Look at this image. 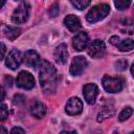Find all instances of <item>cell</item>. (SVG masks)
Wrapping results in <instances>:
<instances>
[{"label":"cell","mask_w":134,"mask_h":134,"mask_svg":"<svg viewBox=\"0 0 134 134\" xmlns=\"http://www.w3.org/2000/svg\"><path fill=\"white\" fill-rule=\"evenodd\" d=\"M39 79L43 92L45 94H52L57 90L58 86V73L55 68L49 62L42 60L39 65Z\"/></svg>","instance_id":"obj_1"},{"label":"cell","mask_w":134,"mask_h":134,"mask_svg":"<svg viewBox=\"0 0 134 134\" xmlns=\"http://www.w3.org/2000/svg\"><path fill=\"white\" fill-rule=\"evenodd\" d=\"M110 12V6L106 3H100L93 6L86 15V20L89 23H95L103 20Z\"/></svg>","instance_id":"obj_2"},{"label":"cell","mask_w":134,"mask_h":134,"mask_svg":"<svg viewBox=\"0 0 134 134\" xmlns=\"http://www.w3.org/2000/svg\"><path fill=\"white\" fill-rule=\"evenodd\" d=\"M103 87L104 89L109 93H117L122 89L124 81L120 77H111L108 75H105L103 77Z\"/></svg>","instance_id":"obj_3"},{"label":"cell","mask_w":134,"mask_h":134,"mask_svg":"<svg viewBox=\"0 0 134 134\" xmlns=\"http://www.w3.org/2000/svg\"><path fill=\"white\" fill-rule=\"evenodd\" d=\"M29 4L26 2H22L19 4V6L14 10L13 16H12V20L14 23L16 24H21L27 21L28 17H29Z\"/></svg>","instance_id":"obj_4"},{"label":"cell","mask_w":134,"mask_h":134,"mask_svg":"<svg viewBox=\"0 0 134 134\" xmlns=\"http://www.w3.org/2000/svg\"><path fill=\"white\" fill-rule=\"evenodd\" d=\"M17 85L22 89H32L35 87V79L28 71H21L17 77Z\"/></svg>","instance_id":"obj_5"},{"label":"cell","mask_w":134,"mask_h":134,"mask_svg":"<svg viewBox=\"0 0 134 134\" xmlns=\"http://www.w3.org/2000/svg\"><path fill=\"white\" fill-rule=\"evenodd\" d=\"M106 51V46L105 43L102 40H94L88 48V54L94 59H99L104 57Z\"/></svg>","instance_id":"obj_6"},{"label":"cell","mask_w":134,"mask_h":134,"mask_svg":"<svg viewBox=\"0 0 134 134\" xmlns=\"http://www.w3.org/2000/svg\"><path fill=\"white\" fill-rule=\"evenodd\" d=\"M89 36L86 31H81L76 34L73 39H72V46L76 51H82L84 50L88 44H89Z\"/></svg>","instance_id":"obj_7"},{"label":"cell","mask_w":134,"mask_h":134,"mask_svg":"<svg viewBox=\"0 0 134 134\" xmlns=\"http://www.w3.org/2000/svg\"><path fill=\"white\" fill-rule=\"evenodd\" d=\"M65 111L69 115H77L83 111V103L77 97H70L65 106Z\"/></svg>","instance_id":"obj_8"},{"label":"cell","mask_w":134,"mask_h":134,"mask_svg":"<svg viewBox=\"0 0 134 134\" xmlns=\"http://www.w3.org/2000/svg\"><path fill=\"white\" fill-rule=\"evenodd\" d=\"M83 94H84L85 100L89 105H92L95 103L96 97L98 95V88L95 84H92V83L86 84L83 88Z\"/></svg>","instance_id":"obj_9"},{"label":"cell","mask_w":134,"mask_h":134,"mask_svg":"<svg viewBox=\"0 0 134 134\" xmlns=\"http://www.w3.org/2000/svg\"><path fill=\"white\" fill-rule=\"evenodd\" d=\"M21 62H22V53L20 52V50H18V49H13V50L8 53V55H7V58H6L5 65H6L9 69L15 70V69H17V68L20 66Z\"/></svg>","instance_id":"obj_10"},{"label":"cell","mask_w":134,"mask_h":134,"mask_svg":"<svg viewBox=\"0 0 134 134\" xmlns=\"http://www.w3.org/2000/svg\"><path fill=\"white\" fill-rule=\"evenodd\" d=\"M87 66V61L84 57H75L73 58L70 65V73L74 76H77L83 73L84 69Z\"/></svg>","instance_id":"obj_11"},{"label":"cell","mask_w":134,"mask_h":134,"mask_svg":"<svg viewBox=\"0 0 134 134\" xmlns=\"http://www.w3.org/2000/svg\"><path fill=\"white\" fill-rule=\"evenodd\" d=\"M68 58L67 45L65 43L59 44L54 49V60L59 64H65Z\"/></svg>","instance_id":"obj_12"},{"label":"cell","mask_w":134,"mask_h":134,"mask_svg":"<svg viewBox=\"0 0 134 134\" xmlns=\"http://www.w3.org/2000/svg\"><path fill=\"white\" fill-rule=\"evenodd\" d=\"M46 112H47L46 106L39 100H35L30 106V113L36 118H43L45 116Z\"/></svg>","instance_id":"obj_13"},{"label":"cell","mask_w":134,"mask_h":134,"mask_svg":"<svg viewBox=\"0 0 134 134\" xmlns=\"http://www.w3.org/2000/svg\"><path fill=\"white\" fill-rule=\"evenodd\" d=\"M65 26L72 32H76L81 28V21L80 19L74 15H68L64 19Z\"/></svg>","instance_id":"obj_14"},{"label":"cell","mask_w":134,"mask_h":134,"mask_svg":"<svg viewBox=\"0 0 134 134\" xmlns=\"http://www.w3.org/2000/svg\"><path fill=\"white\" fill-rule=\"evenodd\" d=\"M23 61H24L26 66L34 68V67H37L39 65L40 58H39V54L35 50H27L25 52V54H24Z\"/></svg>","instance_id":"obj_15"},{"label":"cell","mask_w":134,"mask_h":134,"mask_svg":"<svg viewBox=\"0 0 134 134\" xmlns=\"http://www.w3.org/2000/svg\"><path fill=\"white\" fill-rule=\"evenodd\" d=\"M115 112V109L112 105H105L100 108L99 112L97 113V121H104L108 117H111Z\"/></svg>","instance_id":"obj_16"},{"label":"cell","mask_w":134,"mask_h":134,"mask_svg":"<svg viewBox=\"0 0 134 134\" xmlns=\"http://www.w3.org/2000/svg\"><path fill=\"white\" fill-rule=\"evenodd\" d=\"M3 34L5 35V37L8 40L13 41L19 37V35L21 34V29L19 27H15V26H4L3 27Z\"/></svg>","instance_id":"obj_17"},{"label":"cell","mask_w":134,"mask_h":134,"mask_svg":"<svg viewBox=\"0 0 134 134\" xmlns=\"http://www.w3.org/2000/svg\"><path fill=\"white\" fill-rule=\"evenodd\" d=\"M121 30L128 35H132L134 32V21L133 20H130V19H122L121 20Z\"/></svg>","instance_id":"obj_18"},{"label":"cell","mask_w":134,"mask_h":134,"mask_svg":"<svg viewBox=\"0 0 134 134\" xmlns=\"http://www.w3.org/2000/svg\"><path fill=\"white\" fill-rule=\"evenodd\" d=\"M118 49L120 51H130L134 48V40L128 38V39H125L124 41L119 42V44L117 45Z\"/></svg>","instance_id":"obj_19"},{"label":"cell","mask_w":134,"mask_h":134,"mask_svg":"<svg viewBox=\"0 0 134 134\" xmlns=\"http://www.w3.org/2000/svg\"><path fill=\"white\" fill-rule=\"evenodd\" d=\"M132 113H133V109H132L131 107H126V108H124V109L121 110V112L119 113L118 119H119L120 121H124V120L128 119V118L132 115Z\"/></svg>","instance_id":"obj_20"},{"label":"cell","mask_w":134,"mask_h":134,"mask_svg":"<svg viewBox=\"0 0 134 134\" xmlns=\"http://www.w3.org/2000/svg\"><path fill=\"white\" fill-rule=\"evenodd\" d=\"M71 4L77 9L82 10L90 5V1L89 0H76V1H71Z\"/></svg>","instance_id":"obj_21"},{"label":"cell","mask_w":134,"mask_h":134,"mask_svg":"<svg viewBox=\"0 0 134 134\" xmlns=\"http://www.w3.org/2000/svg\"><path fill=\"white\" fill-rule=\"evenodd\" d=\"M130 4H131V1H129V0H117V1L114 2V5L119 10L127 9L130 6Z\"/></svg>","instance_id":"obj_22"},{"label":"cell","mask_w":134,"mask_h":134,"mask_svg":"<svg viewBox=\"0 0 134 134\" xmlns=\"http://www.w3.org/2000/svg\"><path fill=\"white\" fill-rule=\"evenodd\" d=\"M127 66H128V62H127V60H125V59H120V60H118L117 62H115V68H116L117 70H119V71L126 70Z\"/></svg>","instance_id":"obj_23"},{"label":"cell","mask_w":134,"mask_h":134,"mask_svg":"<svg viewBox=\"0 0 134 134\" xmlns=\"http://www.w3.org/2000/svg\"><path fill=\"white\" fill-rule=\"evenodd\" d=\"M0 117H1V120H5L8 117V109H7L6 105H4V104H2L1 109H0Z\"/></svg>","instance_id":"obj_24"},{"label":"cell","mask_w":134,"mask_h":134,"mask_svg":"<svg viewBox=\"0 0 134 134\" xmlns=\"http://www.w3.org/2000/svg\"><path fill=\"white\" fill-rule=\"evenodd\" d=\"M59 10H60L59 9V5L57 3L52 4L50 6V8H49V15H50V17H55L59 14Z\"/></svg>","instance_id":"obj_25"},{"label":"cell","mask_w":134,"mask_h":134,"mask_svg":"<svg viewBox=\"0 0 134 134\" xmlns=\"http://www.w3.org/2000/svg\"><path fill=\"white\" fill-rule=\"evenodd\" d=\"M10 134H25L24 130L20 127H14L10 131Z\"/></svg>","instance_id":"obj_26"},{"label":"cell","mask_w":134,"mask_h":134,"mask_svg":"<svg viewBox=\"0 0 134 134\" xmlns=\"http://www.w3.org/2000/svg\"><path fill=\"white\" fill-rule=\"evenodd\" d=\"M110 43L113 44V45H118V44H119V38H118L117 36H113V37H111V39H110Z\"/></svg>","instance_id":"obj_27"},{"label":"cell","mask_w":134,"mask_h":134,"mask_svg":"<svg viewBox=\"0 0 134 134\" xmlns=\"http://www.w3.org/2000/svg\"><path fill=\"white\" fill-rule=\"evenodd\" d=\"M4 84H5V86L10 87L12 84H13V79H12V76H5V77H4Z\"/></svg>","instance_id":"obj_28"},{"label":"cell","mask_w":134,"mask_h":134,"mask_svg":"<svg viewBox=\"0 0 134 134\" xmlns=\"http://www.w3.org/2000/svg\"><path fill=\"white\" fill-rule=\"evenodd\" d=\"M5 51H6L5 45H4V43H1V60H3V59H4V55H5Z\"/></svg>","instance_id":"obj_29"},{"label":"cell","mask_w":134,"mask_h":134,"mask_svg":"<svg viewBox=\"0 0 134 134\" xmlns=\"http://www.w3.org/2000/svg\"><path fill=\"white\" fill-rule=\"evenodd\" d=\"M60 134H76L75 131H62Z\"/></svg>","instance_id":"obj_30"},{"label":"cell","mask_w":134,"mask_h":134,"mask_svg":"<svg viewBox=\"0 0 134 134\" xmlns=\"http://www.w3.org/2000/svg\"><path fill=\"white\" fill-rule=\"evenodd\" d=\"M1 134H7V131H6V129L3 126L1 127Z\"/></svg>","instance_id":"obj_31"},{"label":"cell","mask_w":134,"mask_h":134,"mask_svg":"<svg viewBox=\"0 0 134 134\" xmlns=\"http://www.w3.org/2000/svg\"><path fill=\"white\" fill-rule=\"evenodd\" d=\"M131 73H132V76L134 77V62H133V64L131 66Z\"/></svg>","instance_id":"obj_32"},{"label":"cell","mask_w":134,"mask_h":134,"mask_svg":"<svg viewBox=\"0 0 134 134\" xmlns=\"http://www.w3.org/2000/svg\"><path fill=\"white\" fill-rule=\"evenodd\" d=\"M3 98H4V90L2 88V97H1V100H3Z\"/></svg>","instance_id":"obj_33"},{"label":"cell","mask_w":134,"mask_h":134,"mask_svg":"<svg viewBox=\"0 0 134 134\" xmlns=\"http://www.w3.org/2000/svg\"><path fill=\"white\" fill-rule=\"evenodd\" d=\"M112 134H118V132H116V131H114V132H113Z\"/></svg>","instance_id":"obj_34"},{"label":"cell","mask_w":134,"mask_h":134,"mask_svg":"<svg viewBox=\"0 0 134 134\" xmlns=\"http://www.w3.org/2000/svg\"><path fill=\"white\" fill-rule=\"evenodd\" d=\"M132 134H134V132H133V133H132Z\"/></svg>","instance_id":"obj_35"}]
</instances>
